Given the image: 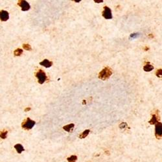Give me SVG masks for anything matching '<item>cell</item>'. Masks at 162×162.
I'll return each instance as SVG.
<instances>
[{"mask_svg": "<svg viewBox=\"0 0 162 162\" xmlns=\"http://www.w3.org/2000/svg\"><path fill=\"white\" fill-rule=\"evenodd\" d=\"M112 75V70L109 67H106L100 71L99 73V78L102 80H106L108 79Z\"/></svg>", "mask_w": 162, "mask_h": 162, "instance_id": "6da1fadb", "label": "cell"}, {"mask_svg": "<svg viewBox=\"0 0 162 162\" xmlns=\"http://www.w3.org/2000/svg\"><path fill=\"white\" fill-rule=\"evenodd\" d=\"M36 124V122L34 121H32L29 118H27L22 122L21 126L23 129H25L27 130H29L34 127V126Z\"/></svg>", "mask_w": 162, "mask_h": 162, "instance_id": "7a4b0ae2", "label": "cell"}, {"mask_svg": "<svg viewBox=\"0 0 162 162\" xmlns=\"http://www.w3.org/2000/svg\"><path fill=\"white\" fill-rule=\"evenodd\" d=\"M35 76L38 78V83L40 84H43L47 79V76L45 75V73L42 70H38L35 74Z\"/></svg>", "mask_w": 162, "mask_h": 162, "instance_id": "3957f363", "label": "cell"}, {"mask_svg": "<svg viewBox=\"0 0 162 162\" xmlns=\"http://www.w3.org/2000/svg\"><path fill=\"white\" fill-rule=\"evenodd\" d=\"M102 16L105 18V19L107 20H110V19L112 18V10L110 8L108 7H104V10L102 13Z\"/></svg>", "mask_w": 162, "mask_h": 162, "instance_id": "277c9868", "label": "cell"}, {"mask_svg": "<svg viewBox=\"0 0 162 162\" xmlns=\"http://www.w3.org/2000/svg\"><path fill=\"white\" fill-rule=\"evenodd\" d=\"M18 5L21 8L22 11H27L30 9L31 6L29 4V3L25 0H20L18 2Z\"/></svg>", "mask_w": 162, "mask_h": 162, "instance_id": "5b68a950", "label": "cell"}, {"mask_svg": "<svg viewBox=\"0 0 162 162\" xmlns=\"http://www.w3.org/2000/svg\"><path fill=\"white\" fill-rule=\"evenodd\" d=\"M155 136L157 138L162 137V123L158 122L155 126Z\"/></svg>", "mask_w": 162, "mask_h": 162, "instance_id": "8992f818", "label": "cell"}, {"mask_svg": "<svg viewBox=\"0 0 162 162\" xmlns=\"http://www.w3.org/2000/svg\"><path fill=\"white\" fill-rule=\"evenodd\" d=\"M0 18L2 21H6L9 18V13L6 10H1L0 12Z\"/></svg>", "mask_w": 162, "mask_h": 162, "instance_id": "52a82bcc", "label": "cell"}, {"mask_svg": "<svg viewBox=\"0 0 162 162\" xmlns=\"http://www.w3.org/2000/svg\"><path fill=\"white\" fill-rule=\"evenodd\" d=\"M40 65H41V66H44V67H45L46 68H49V67H51L52 65H53V62L49 61L48 59H44L43 61L40 62Z\"/></svg>", "mask_w": 162, "mask_h": 162, "instance_id": "ba28073f", "label": "cell"}, {"mask_svg": "<svg viewBox=\"0 0 162 162\" xmlns=\"http://www.w3.org/2000/svg\"><path fill=\"white\" fill-rule=\"evenodd\" d=\"M14 148L16 150L17 152H18V154H21L23 151H25L24 147L21 145V144H16V145H14Z\"/></svg>", "mask_w": 162, "mask_h": 162, "instance_id": "9c48e42d", "label": "cell"}, {"mask_svg": "<svg viewBox=\"0 0 162 162\" xmlns=\"http://www.w3.org/2000/svg\"><path fill=\"white\" fill-rule=\"evenodd\" d=\"M75 126V124H73V123H71V124H67V125L64 126V127H63V129L66 131H67V132H70L71 130H73V128Z\"/></svg>", "mask_w": 162, "mask_h": 162, "instance_id": "30bf717a", "label": "cell"}, {"mask_svg": "<svg viewBox=\"0 0 162 162\" xmlns=\"http://www.w3.org/2000/svg\"><path fill=\"white\" fill-rule=\"evenodd\" d=\"M158 123V119H157V117L156 115H153L152 117V119L149 121V123L151 124H156Z\"/></svg>", "mask_w": 162, "mask_h": 162, "instance_id": "8fae6325", "label": "cell"}, {"mask_svg": "<svg viewBox=\"0 0 162 162\" xmlns=\"http://www.w3.org/2000/svg\"><path fill=\"white\" fill-rule=\"evenodd\" d=\"M89 132H90V130H84V131L82 133V134H81L79 136V138H80V139L85 138L86 137H87V136H88V135L89 134Z\"/></svg>", "mask_w": 162, "mask_h": 162, "instance_id": "7c38bea8", "label": "cell"}, {"mask_svg": "<svg viewBox=\"0 0 162 162\" xmlns=\"http://www.w3.org/2000/svg\"><path fill=\"white\" fill-rule=\"evenodd\" d=\"M154 69V67L151 64H147L143 67V70L145 71H151Z\"/></svg>", "mask_w": 162, "mask_h": 162, "instance_id": "4fadbf2b", "label": "cell"}, {"mask_svg": "<svg viewBox=\"0 0 162 162\" xmlns=\"http://www.w3.org/2000/svg\"><path fill=\"white\" fill-rule=\"evenodd\" d=\"M22 53H23V49H20V48L16 49V50L14 51V55L16 56H20Z\"/></svg>", "mask_w": 162, "mask_h": 162, "instance_id": "5bb4252c", "label": "cell"}, {"mask_svg": "<svg viewBox=\"0 0 162 162\" xmlns=\"http://www.w3.org/2000/svg\"><path fill=\"white\" fill-rule=\"evenodd\" d=\"M77 159V156H71L70 158H67V161L68 162H76Z\"/></svg>", "mask_w": 162, "mask_h": 162, "instance_id": "9a60e30c", "label": "cell"}, {"mask_svg": "<svg viewBox=\"0 0 162 162\" xmlns=\"http://www.w3.org/2000/svg\"><path fill=\"white\" fill-rule=\"evenodd\" d=\"M23 48L27 51H31V49H32L31 45H30L29 44H27V43H24V44L23 45Z\"/></svg>", "mask_w": 162, "mask_h": 162, "instance_id": "2e32d148", "label": "cell"}, {"mask_svg": "<svg viewBox=\"0 0 162 162\" xmlns=\"http://www.w3.org/2000/svg\"><path fill=\"white\" fill-rule=\"evenodd\" d=\"M7 134H8V132L6 131V130H3V132H1V134H0L1 137H2V139H5L6 137H7Z\"/></svg>", "mask_w": 162, "mask_h": 162, "instance_id": "e0dca14e", "label": "cell"}, {"mask_svg": "<svg viewBox=\"0 0 162 162\" xmlns=\"http://www.w3.org/2000/svg\"><path fill=\"white\" fill-rule=\"evenodd\" d=\"M157 77H162V70H158L156 73Z\"/></svg>", "mask_w": 162, "mask_h": 162, "instance_id": "ac0fdd59", "label": "cell"}, {"mask_svg": "<svg viewBox=\"0 0 162 162\" xmlns=\"http://www.w3.org/2000/svg\"><path fill=\"white\" fill-rule=\"evenodd\" d=\"M137 36H138V34L137 33H134V34H132L131 35H130V37L132 38H136V37H137Z\"/></svg>", "mask_w": 162, "mask_h": 162, "instance_id": "d6986e66", "label": "cell"}, {"mask_svg": "<svg viewBox=\"0 0 162 162\" xmlns=\"http://www.w3.org/2000/svg\"><path fill=\"white\" fill-rule=\"evenodd\" d=\"M94 2L97 3H99L103 2V0H99V1H98V0H94Z\"/></svg>", "mask_w": 162, "mask_h": 162, "instance_id": "ffe728a7", "label": "cell"}, {"mask_svg": "<svg viewBox=\"0 0 162 162\" xmlns=\"http://www.w3.org/2000/svg\"><path fill=\"white\" fill-rule=\"evenodd\" d=\"M29 110H31V108H27L25 110V112H27V111H29Z\"/></svg>", "mask_w": 162, "mask_h": 162, "instance_id": "44dd1931", "label": "cell"}, {"mask_svg": "<svg viewBox=\"0 0 162 162\" xmlns=\"http://www.w3.org/2000/svg\"><path fill=\"white\" fill-rule=\"evenodd\" d=\"M86 103V102L85 100H84V101H83V105H85Z\"/></svg>", "mask_w": 162, "mask_h": 162, "instance_id": "7402d4cb", "label": "cell"}, {"mask_svg": "<svg viewBox=\"0 0 162 162\" xmlns=\"http://www.w3.org/2000/svg\"><path fill=\"white\" fill-rule=\"evenodd\" d=\"M80 2V0H78V1H75V2H76V3H78V2Z\"/></svg>", "mask_w": 162, "mask_h": 162, "instance_id": "603a6c76", "label": "cell"}]
</instances>
